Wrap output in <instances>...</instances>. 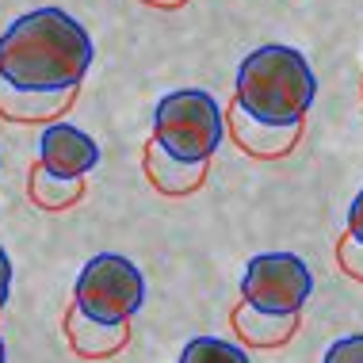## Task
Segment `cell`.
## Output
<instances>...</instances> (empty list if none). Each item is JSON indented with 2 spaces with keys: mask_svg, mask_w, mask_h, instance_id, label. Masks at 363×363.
<instances>
[{
  "mask_svg": "<svg viewBox=\"0 0 363 363\" xmlns=\"http://www.w3.org/2000/svg\"><path fill=\"white\" fill-rule=\"evenodd\" d=\"M96 46L62 8H35L0 35V77L16 88H77Z\"/></svg>",
  "mask_w": 363,
  "mask_h": 363,
  "instance_id": "6da1fadb",
  "label": "cell"
},
{
  "mask_svg": "<svg viewBox=\"0 0 363 363\" xmlns=\"http://www.w3.org/2000/svg\"><path fill=\"white\" fill-rule=\"evenodd\" d=\"M318 96V77L294 46H257L238 69L233 104L260 123H302Z\"/></svg>",
  "mask_w": 363,
  "mask_h": 363,
  "instance_id": "7a4b0ae2",
  "label": "cell"
},
{
  "mask_svg": "<svg viewBox=\"0 0 363 363\" xmlns=\"http://www.w3.org/2000/svg\"><path fill=\"white\" fill-rule=\"evenodd\" d=\"M225 134V111L203 88H176L153 111V142L180 161H211Z\"/></svg>",
  "mask_w": 363,
  "mask_h": 363,
  "instance_id": "3957f363",
  "label": "cell"
},
{
  "mask_svg": "<svg viewBox=\"0 0 363 363\" xmlns=\"http://www.w3.org/2000/svg\"><path fill=\"white\" fill-rule=\"evenodd\" d=\"M145 302V279L138 264L119 252H100L81 268L73 291V306L107 325H126Z\"/></svg>",
  "mask_w": 363,
  "mask_h": 363,
  "instance_id": "277c9868",
  "label": "cell"
},
{
  "mask_svg": "<svg viewBox=\"0 0 363 363\" xmlns=\"http://www.w3.org/2000/svg\"><path fill=\"white\" fill-rule=\"evenodd\" d=\"M313 291L310 264L294 252H260L245 264L241 302L268 313H302Z\"/></svg>",
  "mask_w": 363,
  "mask_h": 363,
  "instance_id": "5b68a950",
  "label": "cell"
},
{
  "mask_svg": "<svg viewBox=\"0 0 363 363\" xmlns=\"http://www.w3.org/2000/svg\"><path fill=\"white\" fill-rule=\"evenodd\" d=\"M38 164L57 176H88L100 164V145L73 123H50L38 138Z\"/></svg>",
  "mask_w": 363,
  "mask_h": 363,
  "instance_id": "8992f818",
  "label": "cell"
},
{
  "mask_svg": "<svg viewBox=\"0 0 363 363\" xmlns=\"http://www.w3.org/2000/svg\"><path fill=\"white\" fill-rule=\"evenodd\" d=\"M77 100V88H16L0 77V115L8 123H54Z\"/></svg>",
  "mask_w": 363,
  "mask_h": 363,
  "instance_id": "52a82bcc",
  "label": "cell"
},
{
  "mask_svg": "<svg viewBox=\"0 0 363 363\" xmlns=\"http://www.w3.org/2000/svg\"><path fill=\"white\" fill-rule=\"evenodd\" d=\"M225 126H230L233 142L241 145L249 157H260V161H272V157H283L294 150V142H298L302 134V123H260L252 119V115H245L238 104L225 111Z\"/></svg>",
  "mask_w": 363,
  "mask_h": 363,
  "instance_id": "ba28073f",
  "label": "cell"
},
{
  "mask_svg": "<svg viewBox=\"0 0 363 363\" xmlns=\"http://www.w3.org/2000/svg\"><path fill=\"white\" fill-rule=\"evenodd\" d=\"M65 340H69V348L81 359H107V356L126 348L130 321L126 325H107V321H96L77 306H69V313H65Z\"/></svg>",
  "mask_w": 363,
  "mask_h": 363,
  "instance_id": "9c48e42d",
  "label": "cell"
},
{
  "mask_svg": "<svg viewBox=\"0 0 363 363\" xmlns=\"http://www.w3.org/2000/svg\"><path fill=\"white\" fill-rule=\"evenodd\" d=\"M142 164H145L150 184L161 195H191L203 180H207V169H211V161H180V157L164 153L157 142L145 145Z\"/></svg>",
  "mask_w": 363,
  "mask_h": 363,
  "instance_id": "30bf717a",
  "label": "cell"
},
{
  "mask_svg": "<svg viewBox=\"0 0 363 363\" xmlns=\"http://www.w3.org/2000/svg\"><path fill=\"white\" fill-rule=\"evenodd\" d=\"M230 321H233V333L249 348H279L298 333V313H268V310L249 306V302L233 306Z\"/></svg>",
  "mask_w": 363,
  "mask_h": 363,
  "instance_id": "8fae6325",
  "label": "cell"
},
{
  "mask_svg": "<svg viewBox=\"0 0 363 363\" xmlns=\"http://www.w3.org/2000/svg\"><path fill=\"white\" fill-rule=\"evenodd\" d=\"M27 195H31L35 207L43 211H65L73 203H81L84 195V176H57L46 164L35 161L31 176H27Z\"/></svg>",
  "mask_w": 363,
  "mask_h": 363,
  "instance_id": "7c38bea8",
  "label": "cell"
},
{
  "mask_svg": "<svg viewBox=\"0 0 363 363\" xmlns=\"http://www.w3.org/2000/svg\"><path fill=\"white\" fill-rule=\"evenodd\" d=\"M180 363H252L249 352L230 345V340H218V337H195L184 345L180 352Z\"/></svg>",
  "mask_w": 363,
  "mask_h": 363,
  "instance_id": "4fadbf2b",
  "label": "cell"
},
{
  "mask_svg": "<svg viewBox=\"0 0 363 363\" xmlns=\"http://www.w3.org/2000/svg\"><path fill=\"white\" fill-rule=\"evenodd\" d=\"M337 260H340V268H345L352 279L363 283V241H356L348 230H345V238H340V245H337Z\"/></svg>",
  "mask_w": 363,
  "mask_h": 363,
  "instance_id": "5bb4252c",
  "label": "cell"
},
{
  "mask_svg": "<svg viewBox=\"0 0 363 363\" xmlns=\"http://www.w3.org/2000/svg\"><path fill=\"white\" fill-rule=\"evenodd\" d=\"M325 363H363V333H352V337H340L337 345H329Z\"/></svg>",
  "mask_w": 363,
  "mask_h": 363,
  "instance_id": "9a60e30c",
  "label": "cell"
},
{
  "mask_svg": "<svg viewBox=\"0 0 363 363\" xmlns=\"http://www.w3.org/2000/svg\"><path fill=\"white\" fill-rule=\"evenodd\" d=\"M348 233L356 241H363V188H359V195L352 199V207H348Z\"/></svg>",
  "mask_w": 363,
  "mask_h": 363,
  "instance_id": "2e32d148",
  "label": "cell"
},
{
  "mask_svg": "<svg viewBox=\"0 0 363 363\" xmlns=\"http://www.w3.org/2000/svg\"><path fill=\"white\" fill-rule=\"evenodd\" d=\"M8 294H12V260H8L4 245H0V306L8 302Z\"/></svg>",
  "mask_w": 363,
  "mask_h": 363,
  "instance_id": "e0dca14e",
  "label": "cell"
},
{
  "mask_svg": "<svg viewBox=\"0 0 363 363\" xmlns=\"http://www.w3.org/2000/svg\"><path fill=\"white\" fill-rule=\"evenodd\" d=\"M142 4H150V8H184L188 0H142Z\"/></svg>",
  "mask_w": 363,
  "mask_h": 363,
  "instance_id": "ac0fdd59",
  "label": "cell"
},
{
  "mask_svg": "<svg viewBox=\"0 0 363 363\" xmlns=\"http://www.w3.org/2000/svg\"><path fill=\"white\" fill-rule=\"evenodd\" d=\"M0 363H8V352H4V340H0Z\"/></svg>",
  "mask_w": 363,
  "mask_h": 363,
  "instance_id": "d6986e66",
  "label": "cell"
}]
</instances>
